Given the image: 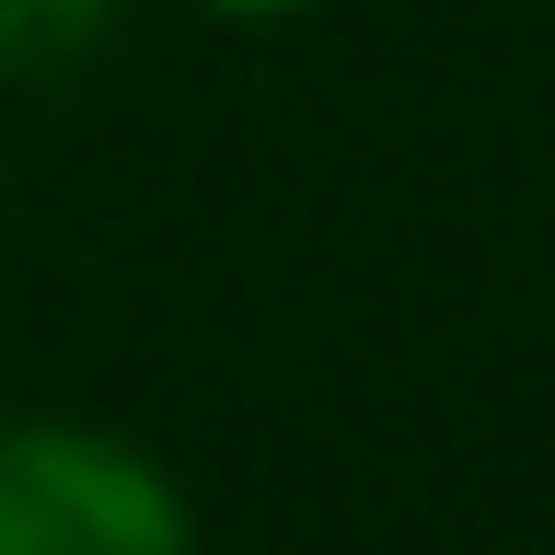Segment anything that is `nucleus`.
<instances>
[{
	"label": "nucleus",
	"instance_id": "2",
	"mask_svg": "<svg viewBox=\"0 0 555 555\" xmlns=\"http://www.w3.org/2000/svg\"><path fill=\"white\" fill-rule=\"evenodd\" d=\"M116 35V0H0V69L12 81H59Z\"/></svg>",
	"mask_w": 555,
	"mask_h": 555
},
{
	"label": "nucleus",
	"instance_id": "3",
	"mask_svg": "<svg viewBox=\"0 0 555 555\" xmlns=\"http://www.w3.org/2000/svg\"><path fill=\"white\" fill-rule=\"evenodd\" d=\"M197 12H220V24H289V12H312V0H197Z\"/></svg>",
	"mask_w": 555,
	"mask_h": 555
},
{
	"label": "nucleus",
	"instance_id": "1",
	"mask_svg": "<svg viewBox=\"0 0 555 555\" xmlns=\"http://www.w3.org/2000/svg\"><path fill=\"white\" fill-rule=\"evenodd\" d=\"M0 555H197V509L93 416H0Z\"/></svg>",
	"mask_w": 555,
	"mask_h": 555
}]
</instances>
